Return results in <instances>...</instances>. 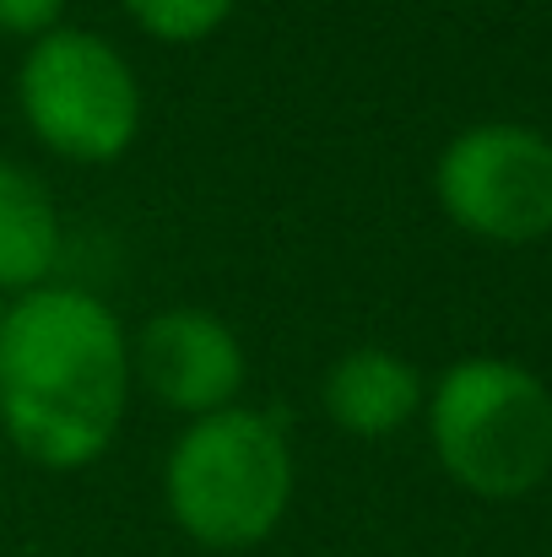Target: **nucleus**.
I'll return each mask as SVG.
<instances>
[{"instance_id": "f257e3e1", "label": "nucleus", "mask_w": 552, "mask_h": 557, "mask_svg": "<svg viewBox=\"0 0 552 557\" xmlns=\"http://www.w3.org/2000/svg\"><path fill=\"white\" fill-rule=\"evenodd\" d=\"M131 336L120 314L71 282L11 298L0 325V433L38 471L98 466L131 411Z\"/></svg>"}, {"instance_id": "f03ea898", "label": "nucleus", "mask_w": 552, "mask_h": 557, "mask_svg": "<svg viewBox=\"0 0 552 557\" xmlns=\"http://www.w3.org/2000/svg\"><path fill=\"white\" fill-rule=\"evenodd\" d=\"M298 493V455L287 422L266 406H222L189 417L163 460V504L206 553H249L271 542Z\"/></svg>"}, {"instance_id": "7ed1b4c3", "label": "nucleus", "mask_w": 552, "mask_h": 557, "mask_svg": "<svg viewBox=\"0 0 552 557\" xmlns=\"http://www.w3.org/2000/svg\"><path fill=\"white\" fill-rule=\"evenodd\" d=\"M422 428L439 471L471 498L515 504L552 482V389L515 358H455L428 384Z\"/></svg>"}, {"instance_id": "20e7f679", "label": "nucleus", "mask_w": 552, "mask_h": 557, "mask_svg": "<svg viewBox=\"0 0 552 557\" xmlns=\"http://www.w3.org/2000/svg\"><path fill=\"white\" fill-rule=\"evenodd\" d=\"M11 92L27 136L49 158L76 169L120 163L136 147L147 120V98L131 54L98 27L60 22L44 38L22 44Z\"/></svg>"}, {"instance_id": "39448f33", "label": "nucleus", "mask_w": 552, "mask_h": 557, "mask_svg": "<svg viewBox=\"0 0 552 557\" xmlns=\"http://www.w3.org/2000/svg\"><path fill=\"white\" fill-rule=\"evenodd\" d=\"M433 200L482 244H542L552 238V136L520 120L455 131L433 163Z\"/></svg>"}, {"instance_id": "423d86ee", "label": "nucleus", "mask_w": 552, "mask_h": 557, "mask_svg": "<svg viewBox=\"0 0 552 557\" xmlns=\"http://www.w3.org/2000/svg\"><path fill=\"white\" fill-rule=\"evenodd\" d=\"M131 379L142 395H152L174 417H211L222 406L244 400L249 358L238 331L211 309H158L131 336Z\"/></svg>"}, {"instance_id": "0eeeda50", "label": "nucleus", "mask_w": 552, "mask_h": 557, "mask_svg": "<svg viewBox=\"0 0 552 557\" xmlns=\"http://www.w3.org/2000/svg\"><path fill=\"white\" fill-rule=\"evenodd\" d=\"M422 400H428V379L417 373L412 358L390 347H353L320 379L326 422L364 444L395 438L401 428H412L422 417Z\"/></svg>"}, {"instance_id": "6e6552de", "label": "nucleus", "mask_w": 552, "mask_h": 557, "mask_svg": "<svg viewBox=\"0 0 552 557\" xmlns=\"http://www.w3.org/2000/svg\"><path fill=\"white\" fill-rule=\"evenodd\" d=\"M60 255H65V222L49 185L27 163L0 158V298L49 287Z\"/></svg>"}, {"instance_id": "1a4fd4ad", "label": "nucleus", "mask_w": 552, "mask_h": 557, "mask_svg": "<svg viewBox=\"0 0 552 557\" xmlns=\"http://www.w3.org/2000/svg\"><path fill=\"white\" fill-rule=\"evenodd\" d=\"M238 5L244 0H120V11L136 22V33H147L152 44H169V49L217 38Z\"/></svg>"}, {"instance_id": "9d476101", "label": "nucleus", "mask_w": 552, "mask_h": 557, "mask_svg": "<svg viewBox=\"0 0 552 557\" xmlns=\"http://www.w3.org/2000/svg\"><path fill=\"white\" fill-rule=\"evenodd\" d=\"M65 5L71 0H0V33L16 44H33L65 22Z\"/></svg>"}, {"instance_id": "9b49d317", "label": "nucleus", "mask_w": 552, "mask_h": 557, "mask_svg": "<svg viewBox=\"0 0 552 557\" xmlns=\"http://www.w3.org/2000/svg\"><path fill=\"white\" fill-rule=\"evenodd\" d=\"M5 309H11V298H0V325H5Z\"/></svg>"}]
</instances>
